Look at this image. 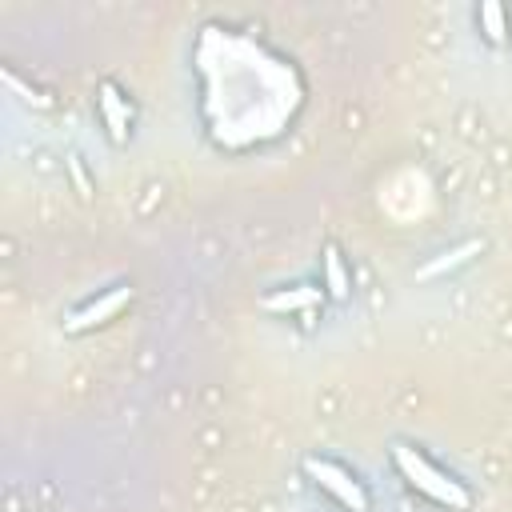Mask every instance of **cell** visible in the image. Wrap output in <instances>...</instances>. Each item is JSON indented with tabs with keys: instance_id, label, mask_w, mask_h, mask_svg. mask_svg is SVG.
<instances>
[{
	"instance_id": "1",
	"label": "cell",
	"mask_w": 512,
	"mask_h": 512,
	"mask_svg": "<svg viewBox=\"0 0 512 512\" xmlns=\"http://www.w3.org/2000/svg\"><path fill=\"white\" fill-rule=\"evenodd\" d=\"M392 464H396L400 480H404L408 488H416L420 496H428L432 504L452 508V512H468V508H472V492H468L456 476L440 472V468H436L424 452H416L412 444H392Z\"/></svg>"
},
{
	"instance_id": "2",
	"label": "cell",
	"mask_w": 512,
	"mask_h": 512,
	"mask_svg": "<svg viewBox=\"0 0 512 512\" xmlns=\"http://www.w3.org/2000/svg\"><path fill=\"white\" fill-rule=\"evenodd\" d=\"M304 476H308L316 488H324L328 496H336L348 512H368V492H364V484H360L348 468H340L336 460L308 456V460H304Z\"/></svg>"
},
{
	"instance_id": "3",
	"label": "cell",
	"mask_w": 512,
	"mask_h": 512,
	"mask_svg": "<svg viewBox=\"0 0 512 512\" xmlns=\"http://www.w3.org/2000/svg\"><path fill=\"white\" fill-rule=\"evenodd\" d=\"M128 300H132V284H116V288L100 292L96 300H88L84 308H76V312L64 320V328H68V332H88V328H96V324H108Z\"/></svg>"
},
{
	"instance_id": "4",
	"label": "cell",
	"mask_w": 512,
	"mask_h": 512,
	"mask_svg": "<svg viewBox=\"0 0 512 512\" xmlns=\"http://www.w3.org/2000/svg\"><path fill=\"white\" fill-rule=\"evenodd\" d=\"M96 104H100V116H104V124H108V136H112L116 144H124V140H128V124H132V108H128V100H124V92H120L112 80H104L100 92H96Z\"/></svg>"
},
{
	"instance_id": "5",
	"label": "cell",
	"mask_w": 512,
	"mask_h": 512,
	"mask_svg": "<svg viewBox=\"0 0 512 512\" xmlns=\"http://www.w3.org/2000/svg\"><path fill=\"white\" fill-rule=\"evenodd\" d=\"M320 300H324V292H320V288H312V284L276 288V292H268V296H264V312H304V316H308Z\"/></svg>"
},
{
	"instance_id": "6",
	"label": "cell",
	"mask_w": 512,
	"mask_h": 512,
	"mask_svg": "<svg viewBox=\"0 0 512 512\" xmlns=\"http://www.w3.org/2000/svg\"><path fill=\"white\" fill-rule=\"evenodd\" d=\"M484 252V240L476 236V240H464V244H456V248H448V252H440L436 260H428L416 276L420 280H436V276H444V272H452V268H460V264H468L472 256H480Z\"/></svg>"
},
{
	"instance_id": "7",
	"label": "cell",
	"mask_w": 512,
	"mask_h": 512,
	"mask_svg": "<svg viewBox=\"0 0 512 512\" xmlns=\"http://www.w3.org/2000/svg\"><path fill=\"white\" fill-rule=\"evenodd\" d=\"M324 288L332 300H348V292H352V272L336 244H324Z\"/></svg>"
},
{
	"instance_id": "8",
	"label": "cell",
	"mask_w": 512,
	"mask_h": 512,
	"mask_svg": "<svg viewBox=\"0 0 512 512\" xmlns=\"http://www.w3.org/2000/svg\"><path fill=\"white\" fill-rule=\"evenodd\" d=\"M476 24H480V32H484L488 44H504V40H508V8H504V4L484 0V4L476 8Z\"/></svg>"
},
{
	"instance_id": "9",
	"label": "cell",
	"mask_w": 512,
	"mask_h": 512,
	"mask_svg": "<svg viewBox=\"0 0 512 512\" xmlns=\"http://www.w3.org/2000/svg\"><path fill=\"white\" fill-rule=\"evenodd\" d=\"M68 168H72V176H76V184H80V192L88 196V176H84V168H80V156H72V160H68Z\"/></svg>"
}]
</instances>
